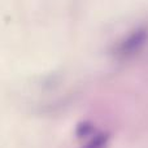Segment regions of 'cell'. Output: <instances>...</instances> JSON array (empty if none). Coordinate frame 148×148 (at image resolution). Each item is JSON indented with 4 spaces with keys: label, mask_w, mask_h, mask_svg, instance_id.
I'll return each mask as SVG.
<instances>
[{
    "label": "cell",
    "mask_w": 148,
    "mask_h": 148,
    "mask_svg": "<svg viewBox=\"0 0 148 148\" xmlns=\"http://www.w3.org/2000/svg\"><path fill=\"white\" fill-rule=\"evenodd\" d=\"M146 40H147V31L143 30V29L135 30L133 34H130V35L120 44L118 52H120V55L123 57L134 55L135 52H138L139 49L143 47Z\"/></svg>",
    "instance_id": "1"
},
{
    "label": "cell",
    "mask_w": 148,
    "mask_h": 148,
    "mask_svg": "<svg viewBox=\"0 0 148 148\" xmlns=\"http://www.w3.org/2000/svg\"><path fill=\"white\" fill-rule=\"evenodd\" d=\"M105 144V136L104 135H97L86 146V148H103Z\"/></svg>",
    "instance_id": "2"
}]
</instances>
